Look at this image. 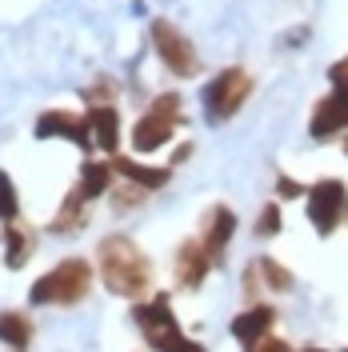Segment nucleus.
I'll use <instances>...</instances> for the list:
<instances>
[{"label": "nucleus", "mask_w": 348, "mask_h": 352, "mask_svg": "<svg viewBox=\"0 0 348 352\" xmlns=\"http://www.w3.org/2000/svg\"><path fill=\"white\" fill-rule=\"evenodd\" d=\"M153 44H156V56L164 60V68H173L176 76H193L196 72V52L188 36L168 21H156L153 24Z\"/></svg>", "instance_id": "6"}, {"label": "nucleus", "mask_w": 348, "mask_h": 352, "mask_svg": "<svg viewBox=\"0 0 348 352\" xmlns=\"http://www.w3.org/2000/svg\"><path fill=\"white\" fill-rule=\"evenodd\" d=\"M257 232H264V236H276V232H281V208H276V204H264L261 228H257Z\"/></svg>", "instance_id": "21"}, {"label": "nucleus", "mask_w": 348, "mask_h": 352, "mask_svg": "<svg viewBox=\"0 0 348 352\" xmlns=\"http://www.w3.org/2000/svg\"><path fill=\"white\" fill-rule=\"evenodd\" d=\"M21 212V200H17V188H12V180L8 173H0V220H17Z\"/></svg>", "instance_id": "19"}, {"label": "nucleus", "mask_w": 348, "mask_h": 352, "mask_svg": "<svg viewBox=\"0 0 348 352\" xmlns=\"http://www.w3.org/2000/svg\"><path fill=\"white\" fill-rule=\"evenodd\" d=\"M85 197L72 188V197H68V204L61 208V217L52 220V232H80V224H85Z\"/></svg>", "instance_id": "17"}, {"label": "nucleus", "mask_w": 348, "mask_h": 352, "mask_svg": "<svg viewBox=\"0 0 348 352\" xmlns=\"http://www.w3.org/2000/svg\"><path fill=\"white\" fill-rule=\"evenodd\" d=\"M276 320V312L268 305H257V308H248V312H240L237 320H232V336H237L240 344H252L257 336H264L268 332V324Z\"/></svg>", "instance_id": "13"}, {"label": "nucleus", "mask_w": 348, "mask_h": 352, "mask_svg": "<svg viewBox=\"0 0 348 352\" xmlns=\"http://www.w3.org/2000/svg\"><path fill=\"white\" fill-rule=\"evenodd\" d=\"M232 228H237V217L224 208V204H213L208 208V217H204V248H208V256H213V264L224 256V248H228V241H232Z\"/></svg>", "instance_id": "11"}, {"label": "nucleus", "mask_w": 348, "mask_h": 352, "mask_svg": "<svg viewBox=\"0 0 348 352\" xmlns=\"http://www.w3.org/2000/svg\"><path fill=\"white\" fill-rule=\"evenodd\" d=\"M248 92H252V76L244 72V68H224L220 76L208 80L204 88V116H208V124H224V120H232L240 109H244V100H248Z\"/></svg>", "instance_id": "4"}, {"label": "nucleus", "mask_w": 348, "mask_h": 352, "mask_svg": "<svg viewBox=\"0 0 348 352\" xmlns=\"http://www.w3.org/2000/svg\"><path fill=\"white\" fill-rule=\"evenodd\" d=\"M180 124V96H160L153 104L149 116H140L136 120V129H132V148L136 153H156V148H164L168 140H173V129Z\"/></svg>", "instance_id": "5"}, {"label": "nucleus", "mask_w": 348, "mask_h": 352, "mask_svg": "<svg viewBox=\"0 0 348 352\" xmlns=\"http://www.w3.org/2000/svg\"><path fill=\"white\" fill-rule=\"evenodd\" d=\"M112 168H116L120 176H129V180H136L140 188H160V184H168V168H144V164L124 160V156H116Z\"/></svg>", "instance_id": "15"}, {"label": "nucleus", "mask_w": 348, "mask_h": 352, "mask_svg": "<svg viewBox=\"0 0 348 352\" xmlns=\"http://www.w3.org/2000/svg\"><path fill=\"white\" fill-rule=\"evenodd\" d=\"M340 208H345V184L340 180H320V184L308 188V220L320 232H332L336 228Z\"/></svg>", "instance_id": "7"}, {"label": "nucleus", "mask_w": 348, "mask_h": 352, "mask_svg": "<svg viewBox=\"0 0 348 352\" xmlns=\"http://www.w3.org/2000/svg\"><path fill=\"white\" fill-rule=\"evenodd\" d=\"M72 140L76 148H92V132H88V116H72V112H44L36 120V140Z\"/></svg>", "instance_id": "9"}, {"label": "nucleus", "mask_w": 348, "mask_h": 352, "mask_svg": "<svg viewBox=\"0 0 348 352\" xmlns=\"http://www.w3.org/2000/svg\"><path fill=\"white\" fill-rule=\"evenodd\" d=\"M208 268H213V256H208L204 241H184L180 244V252H176V280H180V285L196 288L204 276H208Z\"/></svg>", "instance_id": "10"}, {"label": "nucleus", "mask_w": 348, "mask_h": 352, "mask_svg": "<svg viewBox=\"0 0 348 352\" xmlns=\"http://www.w3.org/2000/svg\"><path fill=\"white\" fill-rule=\"evenodd\" d=\"M257 268H261V272H264V276H268L276 288H288V285H292V276H288V272H284V268L272 261V256H261V261H257Z\"/></svg>", "instance_id": "20"}, {"label": "nucleus", "mask_w": 348, "mask_h": 352, "mask_svg": "<svg viewBox=\"0 0 348 352\" xmlns=\"http://www.w3.org/2000/svg\"><path fill=\"white\" fill-rule=\"evenodd\" d=\"M88 285H92V268L72 256V261H61L52 272H44L28 296H32V305H76V300H85Z\"/></svg>", "instance_id": "3"}, {"label": "nucleus", "mask_w": 348, "mask_h": 352, "mask_svg": "<svg viewBox=\"0 0 348 352\" xmlns=\"http://www.w3.org/2000/svg\"><path fill=\"white\" fill-rule=\"evenodd\" d=\"M0 340H4L12 352L28 349V340H32V324H28V316H21V312H0Z\"/></svg>", "instance_id": "14"}, {"label": "nucleus", "mask_w": 348, "mask_h": 352, "mask_svg": "<svg viewBox=\"0 0 348 352\" xmlns=\"http://www.w3.org/2000/svg\"><path fill=\"white\" fill-rule=\"evenodd\" d=\"M100 280L109 285V292L116 296H140L149 292V280H153V268L144 261V252L129 241V236H109L100 241Z\"/></svg>", "instance_id": "1"}, {"label": "nucleus", "mask_w": 348, "mask_h": 352, "mask_svg": "<svg viewBox=\"0 0 348 352\" xmlns=\"http://www.w3.org/2000/svg\"><path fill=\"white\" fill-rule=\"evenodd\" d=\"M4 236H8V268H21L24 261H28V252H32V241H28V232H21V228H4Z\"/></svg>", "instance_id": "18"}, {"label": "nucleus", "mask_w": 348, "mask_h": 352, "mask_svg": "<svg viewBox=\"0 0 348 352\" xmlns=\"http://www.w3.org/2000/svg\"><path fill=\"white\" fill-rule=\"evenodd\" d=\"M340 129H348V85H332V92L312 112L308 132H312V140H328Z\"/></svg>", "instance_id": "8"}, {"label": "nucleus", "mask_w": 348, "mask_h": 352, "mask_svg": "<svg viewBox=\"0 0 348 352\" xmlns=\"http://www.w3.org/2000/svg\"><path fill=\"white\" fill-rule=\"evenodd\" d=\"M88 132H92V144H100L105 153H116V144H120V116H116V109L92 104V112H88Z\"/></svg>", "instance_id": "12"}, {"label": "nucleus", "mask_w": 348, "mask_h": 352, "mask_svg": "<svg viewBox=\"0 0 348 352\" xmlns=\"http://www.w3.org/2000/svg\"><path fill=\"white\" fill-rule=\"evenodd\" d=\"M244 349H248V352H292L288 344H284V340H276V336H268V332H264V336H257L252 344H244Z\"/></svg>", "instance_id": "22"}, {"label": "nucleus", "mask_w": 348, "mask_h": 352, "mask_svg": "<svg viewBox=\"0 0 348 352\" xmlns=\"http://www.w3.org/2000/svg\"><path fill=\"white\" fill-rule=\"evenodd\" d=\"M109 176H112V164H96V160H88L85 168H80V184H76V192L85 200L100 197L105 188H109Z\"/></svg>", "instance_id": "16"}, {"label": "nucleus", "mask_w": 348, "mask_h": 352, "mask_svg": "<svg viewBox=\"0 0 348 352\" xmlns=\"http://www.w3.org/2000/svg\"><path fill=\"white\" fill-rule=\"evenodd\" d=\"M132 320L140 324L144 340H149L156 352H204L196 340H188V336L180 332L168 296H153L149 305H136L132 308Z\"/></svg>", "instance_id": "2"}]
</instances>
